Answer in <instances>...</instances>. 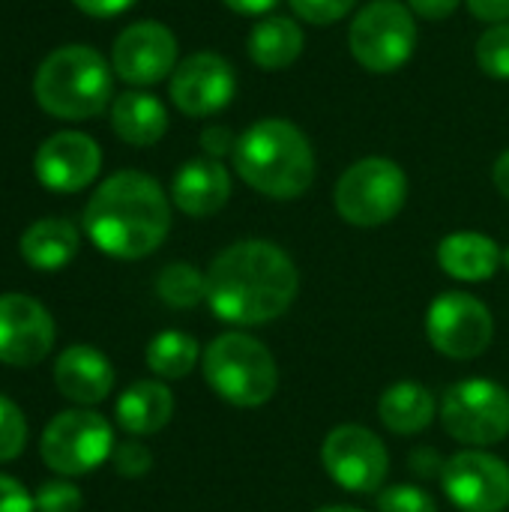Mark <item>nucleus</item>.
<instances>
[{"instance_id": "1", "label": "nucleus", "mask_w": 509, "mask_h": 512, "mask_svg": "<svg viewBox=\"0 0 509 512\" xmlns=\"http://www.w3.org/2000/svg\"><path fill=\"white\" fill-rule=\"evenodd\" d=\"M297 288V264L270 240L231 243L207 270L210 312L237 327H261L282 318L291 309Z\"/></svg>"}, {"instance_id": "2", "label": "nucleus", "mask_w": 509, "mask_h": 512, "mask_svg": "<svg viewBox=\"0 0 509 512\" xmlns=\"http://www.w3.org/2000/svg\"><path fill=\"white\" fill-rule=\"evenodd\" d=\"M84 228L102 255L138 261L165 243L171 231V201L150 174L117 171L90 195Z\"/></svg>"}, {"instance_id": "3", "label": "nucleus", "mask_w": 509, "mask_h": 512, "mask_svg": "<svg viewBox=\"0 0 509 512\" xmlns=\"http://www.w3.org/2000/svg\"><path fill=\"white\" fill-rule=\"evenodd\" d=\"M234 171L258 195L291 201L315 183V150L300 126L282 117L252 123L234 147Z\"/></svg>"}, {"instance_id": "4", "label": "nucleus", "mask_w": 509, "mask_h": 512, "mask_svg": "<svg viewBox=\"0 0 509 512\" xmlns=\"http://www.w3.org/2000/svg\"><path fill=\"white\" fill-rule=\"evenodd\" d=\"M111 93V63L90 45L51 51L33 75V99L54 120H90L114 102Z\"/></svg>"}, {"instance_id": "5", "label": "nucleus", "mask_w": 509, "mask_h": 512, "mask_svg": "<svg viewBox=\"0 0 509 512\" xmlns=\"http://www.w3.org/2000/svg\"><path fill=\"white\" fill-rule=\"evenodd\" d=\"M204 378L210 390L237 405L261 408L273 399L279 387V369L267 345L246 333H222L204 351Z\"/></svg>"}, {"instance_id": "6", "label": "nucleus", "mask_w": 509, "mask_h": 512, "mask_svg": "<svg viewBox=\"0 0 509 512\" xmlns=\"http://www.w3.org/2000/svg\"><path fill=\"white\" fill-rule=\"evenodd\" d=\"M408 201V174L387 156H366L336 180V213L354 228H378L402 213Z\"/></svg>"}, {"instance_id": "7", "label": "nucleus", "mask_w": 509, "mask_h": 512, "mask_svg": "<svg viewBox=\"0 0 509 512\" xmlns=\"http://www.w3.org/2000/svg\"><path fill=\"white\" fill-rule=\"evenodd\" d=\"M348 48L372 75H390L402 69L417 48V21L411 6L402 0L363 3L348 27Z\"/></svg>"}, {"instance_id": "8", "label": "nucleus", "mask_w": 509, "mask_h": 512, "mask_svg": "<svg viewBox=\"0 0 509 512\" xmlns=\"http://www.w3.org/2000/svg\"><path fill=\"white\" fill-rule=\"evenodd\" d=\"M114 453L111 423L87 408L57 414L39 441L42 462L60 477H81L105 465Z\"/></svg>"}, {"instance_id": "9", "label": "nucleus", "mask_w": 509, "mask_h": 512, "mask_svg": "<svg viewBox=\"0 0 509 512\" xmlns=\"http://www.w3.org/2000/svg\"><path fill=\"white\" fill-rule=\"evenodd\" d=\"M441 423L450 438L468 447H495L509 435V393L498 381L468 378L453 384L441 402Z\"/></svg>"}, {"instance_id": "10", "label": "nucleus", "mask_w": 509, "mask_h": 512, "mask_svg": "<svg viewBox=\"0 0 509 512\" xmlns=\"http://www.w3.org/2000/svg\"><path fill=\"white\" fill-rule=\"evenodd\" d=\"M426 336L435 351L450 360H474L489 351L495 336L492 312L465 291L441 294L426 312Z\"/></svg>"}, {"instance_id": "11", "label": "nucleus", "mask_w": 509, "mask_h": 512, "mask_svg": "<svg viewBox=\"0 0 509 512\" xmlns=\"http://www.w3.org/2000/svg\"><path fill=\"white\" fill-rule=\"evenodd\" d=\"M321 462H324L330 480L354 495H369V492L381 489L387 480V471H390V453H387L384 441L357 423L336 426L324 438Z\"/></svg>"}, {"instance_id": "12", "label": "nucleus", "mask_w": 509, "mask_h": 512, "mask_svg": "<svg viewBox=\"0 0 509 512\" xmlns=\"http://www.w3.org/2000/svg\"><path fill=\"white\" fill-rule=\"evenodd\" d=\"M168 93L180 114L213 117L231 105L237 93V72L228 57L216 51H195L177 63Z\"/></svg>"}, {"instance_id": "13", "label": "nucleus", "mask_w": 509, "mask_h": 512, "mask_svg": "<svg viewBox=\"0 0 509 512\" xmlns=\"http://www.w3.org/2000/svg\"><path fill=\"white\" fill-rule=\"evenodd\" d=\"M111 69L132 87H153L177 69V36L159 21H135L114 39Z\"/></svg>"}, {"instance_id": "14", "label": "nucleus", "mask_w": 509, "mask_h": 512, "mask_svg": "<svg viewBox=\"0 0 509 512\" xmlns=\"http://www.w3.org/2000/svg\"><path fill=\"white\" fill-rule=\"evenodd\" d=\"M441 483L462 512H504L509 507V465L486 450H465L447 459Z\"/></svg>"}, {"instance_id": "15", "label": "nucleus", "mask_w": 509, "mask_h": 512, "mask_svg": "<svg viewBox=\"0 0 509 512\" xmlns=\"http://www.w3.org/2000/svg\"><path fill=\"white\" fill-rule=\"evenodd\" d=\"M54 348L51 312L27 294H0V363L27 369Z\"/></svg>"}, {"instance_id": "16", "label": "nucleus", "mask_w": 509, "mask_h": 512, "mask_svg": "<svg viewBox=\"0 0 509 512\" xmlns=\"http://www.w3.org/2000/svg\"><path fill=\"white\" fill-rule=\"evenodd\" d=\"M102 168V150L99 144L84 135V132H57L48 141L39 144L36 156H33V171L36 180L48 189V192H60V195H72L87 189Z\"/></svg>"}, {"instance_id": "17", "label": "nucleus", "mask_w": 509, "mask_h": 512, "mask_svg": "<svg viewBox=\"0 0 509 512\" xmlns=\"http://www.w3.org/2000/svg\"><path fill=\"white\" fill-rule=\"evenodd\" d=\"M231 198V174L219 159L201 156L180 165L171 183V201L192 219L216 216Z\"/></svg>"}, {"instance_id": "18", "label": "nucleus", "mask_w": 509, "mask_h": 512, "mask_svg": "<svg viewBox=\"0 0 509 512\" xmlns=\"http://www.w3.org/2000/svg\"><path fill=\"white\" fill-rule=\"evenodd\" d=\"M54 384L69 402L87 408L108 399L114 390V369L102 351L90 345H72L54 363Z\"/></svg>"}, {"instance_id": "19", "label": "nucleus", "mask_w": 509, "mask_h": 512, "mask_svg": "<svg viewBox=\"0 0 509 512\" xmlns=\"http://www.w3.org/2000/svg\"><path fill=\"white\" fill-rule=\"evenodd\" d=\"M438 264L459 282H486L504 264V249L480 231H456L438 243Z\"/></svg>"}, {"instance_id": "20", "label": "nucleus", "mask_w": 509, "mask_h": 512, "mask_svg": "<svg viewBox=\"0 0 509 512\" xmlns=\"http://www.w3.org/2000/svg\"><path fill=\"white\" fill-rule=\"evenodd\" d=\"M111 129L129 147H153L168 132V111L159 96L132 87L114 96Z\"/></svg>"}, {"instance_id": "21", "label": "nucleus", "mask_w": 509, "mask_h": 512, "mask_svg": "<svg viewBox=\"0 0 509 512\" xmlns=\"http://www.w3.org/2000/svg\"><path fill=\"white\" fill-rule=\"evenodd\" d=\"M306 45L303 27L288 18V15H264L252 30H249V60L264 69V72H282L288 69Z\"/></svg>"}, {"instance_id": "22", "label": "nucleus", "mask_w": 509, "mask_h": 512, "mask_svg": "<svg viewBox=\"0 0 509 512\" xmlns=\"http://www.w3.org/2000/svg\"><path fill=\"white\" fill-rule=\"evenodd\" d=\"M114 417H117L120 429L135 438L156 435L174 417V396L162 381H135L117 399Z\"/></svg>"}, {"instance_id": "23", "label": "nucleus", "mask_w": 509, "mask_h": 512, "mask_svg": "<svg viewBox=\"0 0 509 512\" xmlns=\"http://www.w3.org/2000/svg\"><path fill=\"white\" fill-rule=\"evenodd\" d=\"M78 246H81L78 228L60 216L39 219L21 234V258L42 273H54L66 267L78 255Z\"/></svg>"}, {"instance_id": "24", "label": "nucleus", "mask_w": 509, "mask_h": 512, "mask_svg": "<svg viewBox=\"0 0 509 512\" xmlns=\"http://www.w3.org/2000/svg\"><path fill=\"white\" fill-rule=\"evenodd\" d=\"M378 417L393 435H420L435 420V396L417 381H399L381 393Z\"/></svg>"}, {"instance_id": "25", "label": "nucleus", "mask_w": 509, "mask_h": 512, "mask_svg": "<svg viewBox=\"0 0 509 512\" xmlns=\"http://www.w3.org/2000/svg\"><path fill=\"white\" fill-rule=\"evenodd\" d=\"M198 363V342L183 330H165L147 345V366L165 381L186 378Z\"/></svg>"}, {"instance_id": "26", "label": "nucleus", "mask_w": 509, "mask_h": 512, "mask_svg": "<svg viewBox=\"0 0 509 512\" xmlns=\"http://www.w3.org/2000/svg\"><path fill=\"white\" fill-rule=\"evenodd\" d=\"M156 294L171 309H195L201 300H207V273L186 261H174L156 276Z\"/></svg>"}, {"instance_id": "27", "label": "nucleus", "mask_w": 509, "mask_h": 512, "mask_svg": "<svg viewBox=\"0 0 509 512\" xmlns=\"http://www.w3.org/2000/svg\"><path fill=\"white\" fill-rule=\"evenodd\" d=\"M477 66L483 69V75L509 81V21L504 24H489L474 48Z\"/></svg>"}, {"instance_id": "28", "label": "nucleus", "mask_w": 509, "mask_h": 512, "mask_svg": "<svg viewBox=\"0 0 509 512\" xmlns=\"http://www.w3.org/2000/svg\"><path fill=\"white\" fill-rule=\"evenodd\" d=\"M27 444V420L21 408L0 393V462H12L21 456Z\"/></svg>"}, {"instance_id": "29", "label": "nucleus", "mask_w": 509, "mask_h": 512, "mask_svg": "<svg viewBox=\"0 0 509 512\" xmlns=\"http://www.w3.org/2000/svg\"><path fill=\"white\" fill-rule=\"evenodd\" d=\"M291 12L315 27H330L342 18H348L357 6V0H288Z\"/></svg>"}, {"instance_id": "30", "label": "nucleus", "mask_w": 509, "mask_h": 512, "mask_svg": "<svg viewBox=\"0 0 509 512\" xmlns=\"http://www.w3.org/2000/svg\"><path fill=\"white\" fill-rule=\"evenodd\" d=\"M378 512H438V504L420 486H390L378 495Z\"/></svg>"}, {"instance_id": "31", "label": "nucleus", "mask_w": 509, "mask_h": 512, "mask_svg": "<svg viewBox=\"0 0 509 512\" xmlns=\"http://www.w3.org/2000/svg\"><path fill=\"white\" fill-rule=\"evenodd\" d=\"M36 512H81V489L66 480H51L36 492Z\"/></svg>"}, {"instance_id": "32", "label": "nucleus", "mask_w": 509, "mask_h": 512, "mask_svg": "<svg viewBox=\"0 0 509 512\" xmlns=\"http://www.w3.org/2000/svg\"><path fill=\"white\" fill-rule=\"evenodd\" d=\"M111 465H114V471H117L120 477L135 480V477H144V474L153 468V453H150L141 441H123V444L114 447Z\"/></svg>"}, {"instance_id": "33", "label": "nucleus", "mask_w": 509, "mask_h": 512, "mask_svg": "<svg viewBox=\"0 0 509 512\" xmlns=\"http://www.w3.org/2000/svg\"><path fill=\"white\" fill-rule=\"evenodd\" d=\"M237 138L231 132V126H222V123H210L204 132H201V150L210 156V159H225V156H234V147H237Z\"/></svg>"}, {"instance_id": "34", "label": "nucleus", "mask_w": 509, "mask_h": 512, "mask_svg": "<svg viewBox=\"0 0 509 512\" xmlns=\"http://www.w3.org/2000/svg\"><path fill=\"white\" fill-rule=\"evenodd\" d=\"M0 512H36L33 495L6 474H0Z\"/></svg>"}, {"instance_id": "35", "label": "nucleus", "mask_w": 509, "mask_h": 512, "mask_svg": "<svg viewBox=\"0 0 509 512\" xmlns=\"http://www.w3.org/2000/svg\"><path fill=\"white\" fill-rule=\"evenodd\" d=\"M459 3L462 0H408L411 12L426 21H447L459 9Z\"/></svg>"}, {"instance_id": "36", "label": "nucleus", "mask_w": 509, "mask_h": 512, "mask_svg": "<svg viewBox=\"0 0 509 512\" xmlns=\"http://www.w3.org/2000/svg\"><path fill=\"white\" fill-rule=\"evenodd\" d=\"M471 15L486 24H504L509 21V0H465Z\"/></svg>"}, {"instance_id": "37", "label": "nucleus", "mask_w": 509, "mask_h": 512, "mask_svg": "<svg viewBox=\"0 0 509 512\" xmlns=\"http://www.w3.org/2000/svg\"><path fill=\"white\" fill-rule=\"evenodd\" d=\"M84 15H93V18H114L120 12H126L135 0H72Z\"/></svg>"}, {"instance_id": "38", "label": "nucleus", "mask_w": 509, "mask_h": 512, "mask_svg": "<svg viewBox=\"0 0 509 512\" xmlns=\"http://www.w3.org/2000/svg\"><path fill=\"white\" fill-rule=\"evenodd\" d=\"M228 9L240 12V15H267L270 9H276L282 0H222Z\"/></svg>"}, {"instance_id": "39", "label": "nucleus", "mask_w": 509, "mask_h": 512, "mask_svg": "<svg viewBox=\"0 0 509 512\" xmlns=\"http://www.w3.org/2000/svg\"><path fill=\"white\" fill-rule=\"evenodd\" d=\"M492 180L498 186V192L509 201V150H504L498 159H495V168H492Z\"/></svg>"}, {"instance_id": "40", "label": "nucleus", "mask_w": 509, "mask_h": 512, "mask_svg": "<svg viewBox=\"0 0 509 512\" xmlns=\"http://www.w3.org/2000/svg\"><path fill=\"white\" fill-rule=\"evenodd\" d=\"M318 512H360V510H354V507H324V510H318Z\"/></svg>"}, {"instance_id": "41", "label": "nucleus", "mask_w": 509, "mask_h": 512, "mask_svg": "<svg viewBox=\"0 0 509 512\" xmlns=\"http://www.w3.org/2000/svg\"><path fill=\"white\" fill-rule=\"evenodd\" d=\"M504 267H507V270H509V246H507V249H504Z\"/></svg>"}]
</instances>
